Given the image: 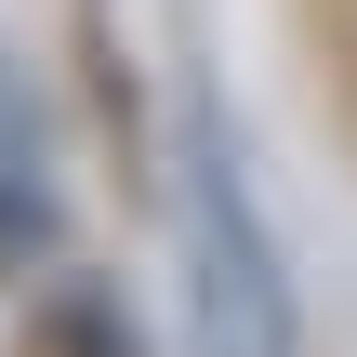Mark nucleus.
Masks as SVG:
<instances>
[{
    "instance_id": "f257e3e1",
    "label": "nucleus",
    "mask_w": 357,
    "mask_h": 357,
    "mask_svg": "<svg viewBox=\"0 0 357 357\" xmlns=\"http://www.w3.org/2000/svg\"><path fill=\"white\" fill-rule=\"evenodd\" d=\"M172 238H185V357H291V331H305L291 265H278L212 106L185 119V159H172Z\"/></svg>"
},
{
    "instance_id": "f03ea898",
    "label": "nucleus",
    "mask_w": 357,
    "mask_h": 357,
    "mask_svg": "<svg viewBox=\"0 0 357 357\" xmlns=\"http://www.w3.org/2000/svg\"><path fill=\"white\" fill-rule=\"evenodd\" d=\"M53 212H66V199H53V119H40V93L0 66V278L53 252Z\"/></svg>"
}]
</instances>
